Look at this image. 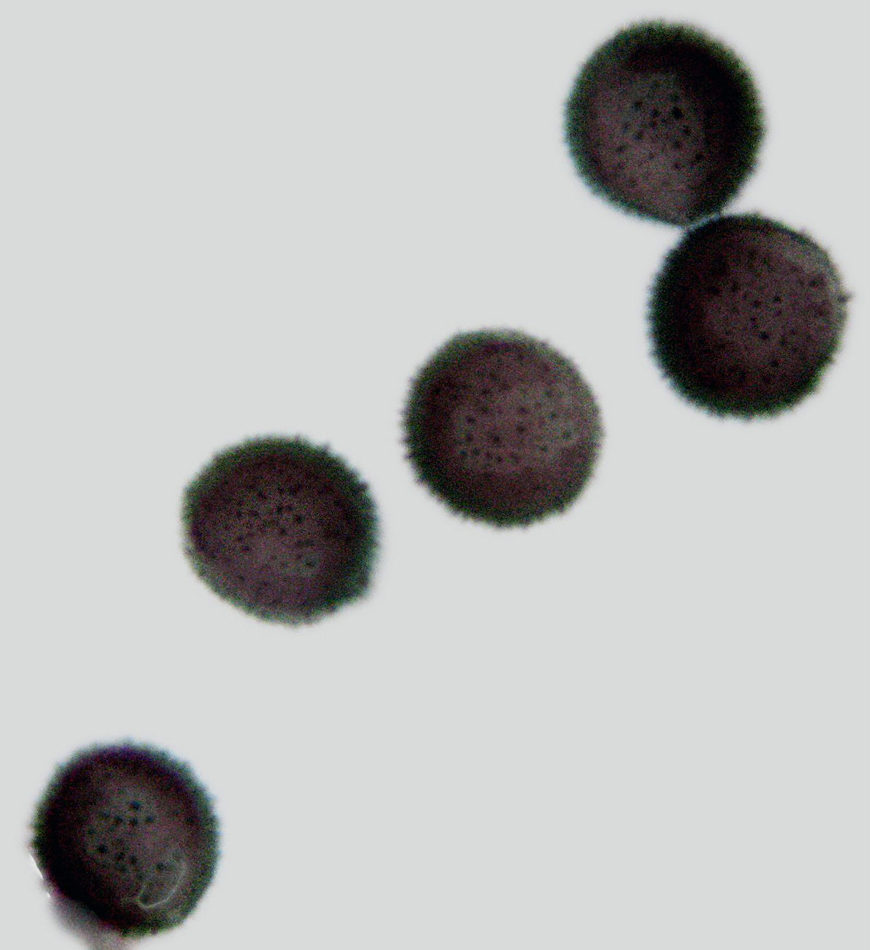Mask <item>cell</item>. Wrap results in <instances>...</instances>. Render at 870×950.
Masks as SVG:
<instances>
[{
	"mask_svg": "<svg viewBox=\"0 0 870 950\" xmlns=\"http://www.w3.org/2000/svg\"><path fill=\"white\" fill-rule=\"evenodd\" d=\"M765 135L743 59L701 28L663 20L602 43L564 108L565 143L590 191L625 214L677 228L739 197Z\"/></svg>",
	"mask_w": 870,
	"mask_h": 950,
	"instance_id": "2",
	"label": "cell"
},
{
	"mask_svg": "<svg viewBox=\"0 0 870 950\" xmlns=\"http://www.w3.org/2000/svg\"><path fill=\"white\" fill-rule=\"evenodd\" d=\"M30 846L59 922L114 946L171 931L195 911L215 877L220 825L186 763L124 741L57 767Z\"/></svg>",
	"mask_w": 870,
	"mask_h": 950,
	"instance_id": "4",
	"label": "cell"
},
{
	"mask_svg": "<svg viewBox=\"0 0 870 950\" xmlns=\"http://www.w3.org/2000/svg\"><path fill=\"white\" fill-rule=\"evenodd\" d=\"M402 429L406 458L429 494L454 515L498 529L568 511L604 438L576 365L506 329L443 343L411 381Z\"/></svg>",
	"mask_w": 870,
	"mask_h": 950,
	"instance_id": "3",
	"label": "cell"
},
{
	"mask_svg": "<svg viewBox=\"0 0 870 950\" xmlns=\"http://www.w3.org/2000/svg\"><path fill=\"white\" fill-rule=\"evenodd\" d=\"M850 299L830 254L806 232L757 212L721 215L666 253L648 300L651 355L697 409L775 418L817 392Z\"/></svg>",
	"mask_w": 870,
	"mask_h": 950,
	"instance_id": "1",
	"label": "cell"
},
{
	"mask_svg": "<svg viewBox=\"0 0 870 950\" xmlns=\"http://www.w3.org/2000/svg\"><path fill=\"white\" fill-rule=\"evenodd\" d=\"M181 523L198 578L258 620L311 625L370 591L376 505L327 446L267 436L218 452L187 485Z\"/></svg>",
	"mask_w": 870,
	"mask_h": 950,
	"instance_id": "5",
	"label": "cell"
}]
</instances>
